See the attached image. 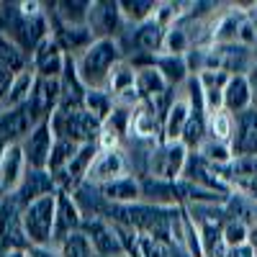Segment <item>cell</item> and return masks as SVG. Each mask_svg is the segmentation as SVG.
Segmentation results:
<instances>
[{
    "label": "cell",
    "mask_w": 257,
    "mask_h": 257,
    "mask_svg": "<svg viewBox=\"0 0 257 257\" xmlns=\"http://www.w3.org/2000/svg\"><path fill=\"white\" fill-rule=\"evenodd\" d=\"M85 237H88L90 247L95 254H103V257H108V254H118L123 252V244H121V237H118V229L116 224L111 221H105L100 216H88L82 221V229H80Z\"/></svg>",
    "instance_id": "obj_7"
},
{
    "label": "cell",
    "mask_w": 257,
    "mask_h": 257,
    "mask_svg": "<svg viewBox=\"0 0 257 257\" xmlns=\"http://www.w3.org/2000/svg\"><path fill=\"white\" fill-rule=\"evenodd\" d=\"M29 67H31L29 54L21 49L11 36L0 34V70H6L11 75H18V72H24Z\"/></svg>",
    "instance_id": "obj_26"
},
{
    "label": "cell",
    "mask_w": 257,
    "mask_h": 257,
    "mask_svg": "<svg viewBox=\"0 0 257 257\" xmlns=\"http://www.w3.org/2000/svg\"><path fill=\"white\" fill-rule=\"evenodd\" d=\"M49 193H57V185H54V178L47 173V170H26V178L24 183L18 185L16 190V198L21 206H29L31 201L41 198V196H49Z\"/></svg>",
    "instance_id": "obj_17"
},
{
    "label": "cell",
    "mask_w": 257,
    "mask_h": 257,
    "mask_svg": "<svg viewBox=\"0 0 257 257\" xmlns=\"http://www.w3.org/2000/svg\"><path fill=\"white\" fill-rule=\"evenodd\" d=\"M123 16L118 8V0H95L88 13V29L95 39H113L121 31Z\"/></svg>",
    "instance_id": "obj_10"
},
{
    "label": "cell",
    "mask_w": 257,
    "mask_h": 257,
    "mask_svg": "<svg viewBox=\"0 0 257 257\" xmlns=\"http://www.w3.org/2000/svg\"><path fill=\"white\" fill-rule=\"evenodd\" d=\"M0 249H31L24 229V206L16 196L0 198Z\"/></svg>",
    "instance_id": "obj_3"
},
{
    "label": "cell",
    "mask_w": 257,
    "mask_h": 257,
    "mask_svg": "<svg viewBox=\"0 0 257 257\" xmlns=\"http://www.w3.org/2000/svg\"><path fill=\"white\" fill-rule=\"evenodd\" d=\"M98 190L113 206H134L142 201V180H137L134 175H121L111 183L98 185Z\"/></svg>",
    "instance_id": "obj_16"
},
{
    "label": "cell",
    "mask_w": 257,
    "mask_h": 257,
    "mask_svg": "<svg viewBox=\"0 0 257 257\" xmlns=\"http://www.w3.org/2000/svg\"><path fill=\"white\" fill-rule=\"evenodd\" d=\"M231 134H234V116L226 113L224 108L208 116V139L219 142V144H231Z\"/></svg>",
    "instance_id": "obj_31"
},
{
    "label": "cell",
    "mask_w": 257,
    "mask_h": 257,
    "mask_svg": "<svg viewBox=\"0 0 257 257\" xmlns=\"http://www.w3.org/2000/svg\"><path fill=\"white\" fill-rule=\"evenodd\" d=\"M128 132L139 139H152L155 134H162V118H157L147 105H137V108L128 113Z\"/></svg>",
    "instance_id": "obj_27"
},
{
    "label": "cell",
    "mask_w": 257,
    "mask_h": 257,
    "mask_svg": "<svg viewBox=\"0 0 257 257\" xmlns=\"http://www.w3.org/2000/svg\"><path fill=\"white\" fill-rule=\"evenodd\" d=\"M198 80V88H201V95H203V105H206V113H216L224 108V88L229 82V75L226 72H219V70H203L196 75Z\"/></svg>",
    "instance_id": "obj_15"
},
{
    "label": "cell",
    "mask_w": 257,
    "mask_h": 257,
    "mask_svg": "<svg viewBox=\"0 0 257 257\" xmlns=\"http://www.w3.org/2000/svg\"><path fill=\"white\" fill-rule=\"evenodd\" d=\"M216 175L226 183V188L231 185L249 198H257V157L231 160L226 167H216Z\"/></svg>",
    "instance_id": "obj_12"
},
{
    "label": "cell",
    "mask_w": 257,
    "mask_h": 257,
    "mask_svg": "<svg viewBox=\"0 0 257 257\" xmlns=\"http://www.w3.org/2000/svg\"><path fill=\"white\" fill-rule=\"evenodd\" d=\"M59 103H62V80H57V77H36L31 98H29V108L34 111V116L39 121L49 118L52 113H57Z\"/></svg>",
    "instance_id": "obj_13"
},
{
    "label": "cell",
    "mask_w": 257,
    "mask_h": 257,
    "mask_svg": "<svg viewBox=\"0 0 257 257\" xmlns=\"http://www.w3.org/2000/svg\"><path fill=\"white\" fill-rule=\"evenodd\" d=\"M118 8H121L123 21H132V24L142 26L157 16L160 3H155V0H118Z\"/></svg>",
    "instance_id": "obj_28"
},
{
    "label": "cell",
    "mask_w": 257,
    "mask_h": 257,
    "mask_svg": "<svg viewBox=\"0 0 257 257\" xmlns=\"http://www.w3.org/2000/svg\"><path fill=\"white\" fill-rule=\"evenodd\" d=\"M165 39H167V26H162L157 18H152V21H147V24L137 26L132 41H134V47L139 52H147V54L157 57L165 49Z\"/></svg>",
    "instance_id": "obj_20"
},
{
    "label": "cell",
    "mask_w": 257,
    "mask_h": 257,
    "mask_svg": "<svg viewBox=\"0 0 257 257\" xmlns=\"http://www.w3.org/2000/svg\"><path fill=\"white\" fill-rule=\"evenodd\" d=\"M226 257H257V254H254V249H252L249 244H242V247L226 249Z\"/></svg>",
    "instance_id": "obj_35"
},
{
    "label": "cell",
    "mask_w": 257,
    "mask_h": 257,
    "mask_svg": "<svg viewBox=\"0 0 257 257\" xmlns=\"http://www.w3.org/2000/svg\"><path fill=\"white\" fill-rule=\"evenodd\" d=\"M247 80H249V88H252V108H257V64L247 72Z\"/></svg>",
    "instance_id": "obj_37"
},
{
    "label": "cell",
    "mask_w": 257,
    "mask_h": 257,
    "mask_svg": "<svg viewBox=\"0 0 257 257\" xmlns=\"http://www.w3.org/2000/svg\"><path fill=\"white\" fill-rule=\"evenodd\" d=\"M90 6V0H57V3H52L59 26H88Z\"/></svg>",
    "instance_id": "obj_24"
},
{
    "label": "cell",
    "mask_w": 257,
    "mask_h": 257,
    "mask_svg": "<svg viewBox=\"0 0 257 257\" xmlns=\"http://www.w3.org/2000/svg\"><path fill=\"white\" fill-rule=\"evenodd\" d=\"M54 211H57V193L41 196L29 206H24V229L31 247H52Z\"/></svg>",
    "instance_id": "obj_2"
},
{
    "label": "cell",
    "mask_w": 257,
    "mask_h": 257,
    "mask_svg": "<svg viewBox=\"0 0 257 257\" xmlns=\"http://www.w3.org/2000/svg\"><path fill=\"white\" fill-rule=\"evenodd\" d=\"M80 152V144L70 142V139H54V147H52V157H49V165H47V173L52 178H57L64 167H67L75 155Z\"/></svg>",
    "instance_id": "obj_29"
},
{
    "label": "cell",
    "mask_w": 257,
    "mask_h": 257,
    "mask_svg": "<svg viewBox=\"0 0 257 257\" xmlns=\"http://www.w3.org/2000/svg\"><path fill=\"white\" fill-rule=\"evenodd\" d=\"M221 237H224V242H226L229 249L231 247H242L249 239V226L242 219H226L224 226H221Z\"/></svg>",
    "instance_id": "obj_32"
},
{
    "label": "cell",
    "mask_w": 257,
    "mask_h": 257,
    "mask_svg": "<svg viewBox=\"0 0 257 257\" xmlns=\"http://www.w3.org/2000/svg\"><path fill=\"white\" fill-rule=\"evenodd\" d=\"M85 213L77 203V198L72 193L57 190V211H54V234H52V244H62L67 237L77 234L82 229Z\"/></svg>",
    "instance_id": "obj_5"
},
{
    "label": "cell",
    "mask_w": 257,
    "mask_h": 257,
    "mask_svg": "<svg viewBox=\"0 0 257 257\" xmlns=\"http://www.w3.org/2000/svg\"><path fill=\"white\" fill-rule=\"evenodd\" d=\"M3 149H6V147H3V144H0V157H3Z\"/></svg>",
    "instance_id": "obj_40"
},
{
    "label": "cell",
    "mask_w": 257,
    "mask_h": 257,
    "mask_svg": "<svg viewBox=\"0 0 257 257\" xmlns=\"http://www.w3.org/2000/svg\"><path fill=\"white\" fill-rule=\"evenodd\" d=\"M82 108L88 111V113H93L95 118H100V121H105L111 113H113V98H111V93L108 90H85V100H82Z\"/></svg>",
    "instance_id": "obj_30"
},
{
    "label": "cell",
    "mask_w": 257,
    "mask_h": 257,
    "mask_svg": "<svg viewBox=\"0 0 257 257\" xmlns=\"http://www.w3.org/2000/svg\"><path fill=\"white\" fill-rule=\"evenodd\" d=\"M26 157H24V149L21 144H11L3 149V157H0V198H8L16 196L18 185L24 183L26 178Z\"/></svg>",
    "instance_id": "obj_9"
},
{
    "label": "cell",
    "mask_w": 257,
    "mask_h": 257,
    "mask_svg": "<svg viewBox=\"0 0 257 257\" xmlns=\"http://www.w3.org/2000/svg\"><path fill=\"white\" fill-rule=\"evenodd\" d=\"M54 41H57V47L64 52V54H70V52H77V49H88L95 36L88 26H59L54 29Z\"/></svg>",
    "instance_id": "obj_23"
},
{
    "label": "cell",
    "mask_w": 257,
    "mask_h": 257,
    "mask_svg": "<svg viewBox=\"0 0 257 257\" xmlns=\"http://www.w3.org/2000/svg\"><path fill=\"white\" fill-rule=\"evenodd\" d=\"M52 147H54V134H52L49 118L39 121V123L31 128V134L21 142L26 165H29L31 170H47L49 157H52Z\"/></svg>",
    "instance_id": "obj_6"
},
{
    "label": "cell",
    "mask_w": 257,
    "mask_h": 257,
    "mask_svg": "<svg viewBox=\"0 0 257 257\" xmlns=\"http://www.w3.org/2000/svg\"><path fill=\"white\" fill-rule=\"evenodd\" d=\"M188 157L190 152L183 142H160V147L152 155V178L165 183H178L183 178Z\"/></svg>",
    "instance_id": "obj_4"
},
{
    "label": "cell",
    "mask_w": 257,
    "mask_h": 257,
    "mask_svg": "<svg viewBox=\"0 0 257 257\" xmlns=\"http://www.w3.org/2000/svg\"><path fill=\"white\" fill-rule=\"evenodd\" d=\"M29 62H31V70L36 72V77H57V80H62L64 64H67V54L57 47L54 36H49L31 52Z\"/></svg>",
    "instance_id": "obj_14"
},
{
    "label": "cell",
    "mask_w": 257,
    "mask_h": 257,
    "mask_svg": "<svg viewBox=\"0 0 257 257\" xmlns=\"http://www.w3.org/2000/svg\"><path fill=\"white\" fill-rule=\"evenodd\" d=\"M190 118V100H173L162 118V142H180Z\"/></svg>",
    "instance_id": "obj_21"
},
{
    "label": "cell",
    "mask_w": 257,
    "mask_h": 257,
    "mask_svg": "<svg viewBox=\"0 0 257 257\" xmlns=\"http://www.w3.org/2000/svg\"><path fill=\"white\" fill-rule=\"evenodd\" d=\"M121 62V49L113 39H95L75 59V70L85 90H105L113 67Z\"/></svg>",
    "instance_id": "obj_1"
},
{
    "label": "cell",
    "mask_w": 257,
    "mask_h": 257,
    "mask_svg": "<svg viewBox=\"0 0 257 257\" xmlns=\"http://www.w3.org/2000/svg\"><path fill=\"white\" fill-rule=\"evenodd\" d=\"M57 252H59V257H93V247H90L88 237H85L82 231L67 237V239L59 244Z\"/></svg>",
    "instance_id": "obj_33"
},
{
    "label": "cell",
    "mask_w": 257,
    "mask_h": 257,
    "mask_svg": "<svg viewBox=\"0 0 257 257\" xmlns=\"http://www.w3.org/2000/svg\"><path fill=\"white\" fill-rule=\"evenodd\" d=\"M34 80H36V72L29 67L24 72H18L11 82V88L6 93V98L0 100V111H11V108H21L26 105L29 98H31V90H34Z\"/></svg>",
    "instance_id": "obj_22"
},
{
    "label": "cell",
    "mask_w": 257,
    "mask_h": 257,
    "mask_svg": "<svg viewBox=\"0 0 257 257\" xmlns=\"http://www.w3.org/2000/svg\"><path fill=\"white\" fill-rule=\"evenodd\" d=\"M123 155H121V149H111V152H98L93 167H90V175L88 180L95 183V185H103V183H111L116 178L123 175Z\"/></svg>",
    "instance_id": "obj_19"
},
{
    "label": "cell",
    "mask_w": 257,
    "mask_h": 257,
    "mask_svg": "<svg viewBox=\"0 0 257 257\" xmlns=\"http://www.w3.org/2000/svg\"><path fill=\"white\" fill-rule=\"evenodd\" d=\"M152 64H155V70L162 75V80L170 85V88L183 82L190 75L188 62H185L183 54H157V57H152Z\"/></svg>",
    "instance_id": "obj_25"
},
{
    "label": "cell",
    "mask_w": 257,
    "mask_h": 257,
    "mask_svg": "<svg viewBox=\"0 0 257 257\" xmlns=\"http://www.w3.org/2000/svg\"><path fill=\"white\" fill-rule=\"evenodd\" d=\"M231 157H257V108H249L234 116V134H231Z\"/></svg>",
    "instance_id": "obj_11"
},
{
    "label": "cell",
    "mask_w": 257,
    "mask_h": 257,
    "mask_svg": "<svg viewBox=\"0 0 257 257\" xmlns=\"http://www.w3.org/2000/svg\"><path fill=\"white\" fill-rule=\"evenodd\" d=\"M13 77H16V75H11V72H6V70H0V100L6 98V93H8V88H11Z\"/></svg>",
    "instance_id": "obj_36"
},
{
    "label": "cell",
    "mask_w": 257,
    "mask_h": 257,
    "mask_svg": "<svg viewBox=\"0 0 257 257\" xmlns=\"http://www.w3.org/2000/svg\"><path fill=\"white\" fill-rule=\"evenodd\" d=\"M26 257H59V252L52 247H31L26 249Z\"/></svg>",
    "instance_id": "obj_34"
},
{
    "label": "cell",
    "mask_w": 257,
    "mask_h": 257,
    "mask_svg": "<svg viewBox=\"0 0 257 257\" xmlns=\"http://www.w3.org/2000/svg\"><path fill=\"white\" fill-rule=\"evenodd\" d=\"M252 108V88L247 75H231L224 88V111L231 116H239Z\"/></svg>",
    "instance_id": "obj_18"
},
{
    "label": "cell",
    "mask_w": 257,
    "mask_h": 257,
    "mask_svg": "<svg viewBox=\"0 0 257 257\" xmlns=\"http://www.w3.org/2000/svg\"><path fill=\"white\" fill-rule=\"evenodd\" d=\"M0 257H26V252H21V249H0Z\"/></svg>",
    "instance_id": "obj_39"
},
{
    "label": "cell",
    "mask_w": 257,
    "mask_h": 257,
    "mask_svg": "<svg viewBox=\"0 0 257 257\" xmlns=\"http://www.w3.org/2000/svg\"><path fill=\"white\" fill-rule=\"evenodd\" d=\"M39 123V118L34 116V111L26 105L21 108H11V111H0V144L11 147V144H21L31 128Z\"/></svg>",
    "instance_id": "obj_8"
},
{
    "label": "cell",
    "mask_w": 257,
    "mask_h": 257,
    "mask_svg": "<svg viewBox=\"0 0 257 257\" xmlns=\"http://www.w3.org/2000/svg\"><path fill=\"white\" fill-rule=\"evenodd\" d=\"M247 244L254 249V254H257V226H249V239H247Z\"/></svg>",
    "instance_id": "obj_38"
}]
</instances>
